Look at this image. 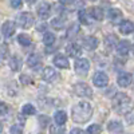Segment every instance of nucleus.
Instances as JSON below:
<instances>
[{
    "mask_svg": "<svg viewBox=\"0 0 134 134\" xmlns=\"http://www.w3.org/2000/svg\"><path fill=\"white\" fill-rule=\"evenodd\" d=\"M91 115H93V107L90 103L85 102V100L76 103L71 110V118L76 124H85L91 118Z\"/></svg>",
    "mask_w": 134,
    "mask_h": 134,
    "instance_id": "1",
    "label": "nucleus"
},
{
    "mask_svg": "<svg viewBox=\"0 0 134 134\" xmlns=\"http://www.w3.org/2000/svg\"><path fill=\"white\" fill-rule=\"evenodd\" d=\"M113 107L119 114H127L133 110V102L129 95L124 93H118L113 98Z\"/></svg>",
    "mask_w": 134,
    "mask_h": 134,
    "instance_id": "2",
    "label": "nucleus"
},
{
    "mask_svg": "<svg viewBox=\"0 0 134 134\" xmlns=\"http://www.w3.org/2000/svg\"><path fill=\"white\" fill-rule=\"evenodd\" d=\"M72 90L74 93L81 97V98H91L93 97V90L91 87L88 86L87 83H83V82H79V83H75L72 86Z\"/></svg>",
    "mask_w": 134,
    "mask_h": 134,
    "instance_id": "3",
    "label": "nucleus"
},
{
    "mask_svg": "<svg viewBox=\"0 0 134 134\" xmlns=\"http://www.w3.org/2000/svg\"><path fill=\"white\" fill-rule=\"evenodd\" d=\"M16 21H18L19 27L26 28V30H27V28H31L34 24H35V19H34L32 14H30V12H21V14L18 16Z\"/></svg>",
    "mask_w": 134,
    "mask_h": 134,
    "instance_id": "4",
    "label": "nucleus"
},
{
    "mask_svg": "<svg viewBox=\"0 0 134 134\" xmlns=\"http://www.w3.org/2000/svg\"><path fill=\"white\" fill-rule=\"evenodd\" d=\"M88 70H90V63H88L87 59L81 58L75 62V72L81 76H86Z\"/></svg>",
    "mask_w": 134,
    "mask_h": 134,
    "instance_id": "5",
    "label": "nucleus"
},
{
    "mask_svg": "<svg viewBox=\"0 0 134 134\" xmlns=\"http://www.w3.org/2000/svg\"><path fill=\"white\" fill-rule=\"evenodd\" d=\"M93 83H94L97 87H105V86H107V83H109V76H107L105 72H102V71H98V72H95L94 76H93Z\"/></svg>",
    "mask_w": 134,
    "mask_h": 134,
    "instance_id": "6",
    "label": "nucleus"
},
{
    "mask_svg": "<svg viewBox=\"0 0 134 134\" xmlns=\"http://www.w3.org/2000/svg\"><path fill=\"white\" fill-rule=\"evenodd\" d=\"M42 78L46 82H54L58 78V72L55 71L54 67H44L42 71Z\"/></svg>",
    "mask_w": 134,
    "mask_h": 134,
    "instance_id": "7",
    "label": "nucleus"
},
{
    "mask_svg": "<svg viewBox=\"0 0 134 134\" xmlns=\"http://www.w3.org/2000/svg\"><path fill=\"white\" fill-rule=\"evenodd\" d=\"M82 46L87 51H93L98 47V39L95 36H86L82 39Z\"/></svg>",
    "mask_w": 134,
    "mask_h": 134,
    "instance_id": "8",
    "label": "nucleus"
},
{
    "mask_svg": "<svg viewBox=\"0 0 134 134\" xmlns=\"http://www.w3.org/2000/svg\"><path fill=\"white\" fill-rule=\"evenodd\" d=\"M15 31H16V26H15L14 21H11V20L4 21V24L2 26V34L5 38H11L15 34Z\"/></svg>",
    "mask_w": 134,
    "mask_h": 134,
    "instance_id": "9",
    "label": "nucleus"
},
{
    "mask_svg": "<svg viewBox=\"0 0 134 134\" xmlns=\"http://www.w3.org/2000/svg\"><path fill=\"white\" fill-rule=\"evenodd\" d=\"M66 52L69 57L78 58V57H81V54H82V47L78 43H70L69 46L66 47Z\"/></svg>",
    "mask_w": 134,
    "mask_h": 134,
    "instance_id": "10",
    "label": "nucleus"
},
{
    "mask_svg": "<svg viewBox=\"0 0 134 134\" xmlns=\"http://www.w3.org/2000/svg\"><path fill=\"white\" fill-rule=\"evenodd\" d=\"M36 11H38V15L40 19H47L50 18V14H51V5L48 3H40Z\"/></svg>",
    "mask_w": 134,
    "mask_h": 134,
    "instance_id": "11",
    "label": "nucleus"
},
{
    "mask_svg": "<svg viewBox=\"0 0 134 134\" xmlns=\"http://www.w3.org/2000/svg\"><path fill=\"white\" fill-rule=\"evenodd\" d=\"M54 64L59 67V69H63V70H67L70 69V63H69V59H67L66 57H63V55L58 54L54 57Z\"/></svg>",
    "mask_w": 134,
    "mask_h": 134,
    "instance_id": "12",
    "label": "nucleus"
},
{
    "mask_svg": "<svg viewBox=\"0 0 134 134\" xmlns=\"http://www.w3.org/2000/svg\"><path fill=\"white\" fill-rule=\"evenodd\" d=\"M117 82H118V85H119L121 87H127V86H130L131 82H133V76H131V74H129V72H121V74L118 75V78H117Z\"/></svg>",
    "mask_w": 134,
    "mask_h": 134,
    "instance_id": "13",
    "label": "nucleus"
},
{
    "mask_svg": "<svg viewBox=\"0 0 134 134\" xmlns=\"http://www.w3.org/2000/svg\"><path fill=\"white\" fill-rule=\"evenodd\" d=\"M134 31V23L130 20H124L119 23V32L124 34V35H129Z\"/></svg>",
    "mask_w": 134,
    "mask_h": 134,
    "instance_id": "14",
    "label": "nucleus"
},
{
    "mask_svg": "<svg viewBox=\"0 0 134 134\" xmlns=\"http://www.w3.org/2000/svg\"><path fill=\"white\" fill-rule=\"evenodd\" d=\"M130 42L129 40H119L118 43H117V51H118V54L119 55H127L129 54V51H130Z\"/></svg>",
    "mask_w": 134,
    "mask_h": 134,
    "instance_id": "15",
    "label": "nucleus"
},
{
    "mask_svg": "<svg viewBox=\"0 0 134 134\" xmlns=\"http://www.w3.org/2000/svg\"><path fill=\"white\" fill-rule=\"evenodd\" d=\"M87 14L90 15V18L94 19V20H102L103 16H105L102 8H99V7H91V8H88L87 9Z\"/></svg>",
    "mask_w": 134,
    "mask_h": 134,
    "instance_id": "16",
    "label": "nucleus"
},
{
    "mask_svg": "<svg viewBox=\"0 0 134 134\" xmlns=\"http://www.w3.org/2000/svg\"><path fill=\"white\" fill-rule=\"evenodd\" d=\"M107 18H109L110 21H113V23H119L121 19H122V12L117 8H111L107 12Z\"/></svg>",
    "mask_w": 134,
    "mask_h": 134,
    "instance_id": "17",
    "label": "nucleus"
},
{
    "mask_svg": "<svg viewBox=\"0 0 134 134\" xmlns=\"http://www.w3.org/2000/svg\"><path fill=\"white\" fill-rule=\"evenodd\" d=\"M107 130L110 133H114V134H119L124 131V126L119 121H110L109 125H107Z\"/></svg>",
    "mask_w": 134,
    "mask_h": 134,
    "instance_id": "18",
    "label": "nucleus"
},
{
    "mask_svg": "<svg viewBox=\"0 0 134 134\" xmlns=\"http://www.w3.org/2000/svg\"><path fill=\"white\" fill-rule=\"evenodd\" d=\"M40 62H42V59H40V57L38 54H31L28 57V59H27L28 66L31 67V69H34V70H36L38 67L40 66Z\"/></svg>",
    "mask_w": 134,
    "mask_h": 134,
    "instance_id": "19",
    "label": "nucleus"
},
{
    "mask_svg": "<svg viewBox=\"0 0 134 134\" xmlns=\"http://www.w3.org/2000/svg\"><path fill=\"white\" fill-rule=\"evenodd\" d=\"M21 66H23V60H21L20 57H18V55H15V57H12L9 59V67L12 71H19L21 69Z\"/></svg>",
    "mask_w": 134,
    "mask_h": 134,
    "instance_id": "20",
    "label": "nucleus"
},
{
    "mask_svg": "<svg viewBox=\"0 0 134 134\" xmlns=\"http://www.w3.org/2000/svg\"><path fill=\"white\" fill-rule=\"evenodd\" d=\"M54 121H55V124L57 125H64L66 124V121H67V114L64 113L63 110H59V111H57L55 113V115H54Z\"/></svg>",
    "mask_w": 134,
    "mask_h": 134,
    "instance_id": "21",
    "label": "nucleus"
},
{
    "mask_svg": "<svg viewBox=\"0 0 134 134\" xmlns=\"http://www.w3.org/2000/svg\"><path fill=\"white\" fill-rule=\"evenodd\" d=\"M88 16L90 15H88L87 11H85V9H79V12H78V19H79L81 24H83V26L90 24V19H88Z\"/></svg>",
    "mask_w": 134,
    "mask_h": 134,
    "instance_id": "22",
    "label": "nucleus"
},
{
    "mask_svg": "<svg viewBox=\"0 0 134 134\" xmlns=\"http://www.w3.org/2000/svg\"><path fill=\"white\" fill-rule=\"evenodd\" d=\"M79 31H81V26L78 24V23H72V24L69 27V30H67V38H74V36H76L78 34H79Z\"/></svg>",
    "mask_w": 134,
    "mask_h": 134,
    "instance_id": "23",
    "label": "nucleus"
},
{
    "mask_svg": "<svg viewBox=\"0 0 134 134\" xmlns=\"http://www.w3.org/2000/svg\"><path fill=\"white\" fill-rule=\"evenodd\" d=\"M51 27L57 31H60L63 27H64V20L62 18H55L51 20Z\"/></svg>",
    "mask_w": 134,
    "mask_h": 134,
    "instance_id": "24",
    "label": "nucleus"
},
{
    "mask_svg": "<svg viewBox=\"0 0 134 134\" xmlns=\"http://www.w3.org/2000/svg\"><path fill=\"white\" fill-rule=\"evenodd\" d=\"M117 43H118V40H117V36H114V35H107L105 38V44L107 46L109 50H111L114 46H117Z\"/></svg>",
    "mask_w": 134,
    "mask_h": 134,
    "instance_id": "25",
    "label": "nucleus"
},
{
    "mask_svg": "<svg viewBox=\"0 0 134 134\" xmlns=\"http://www.w3.org/2000/svg\"><path fill=\"white\" fill-rule=\"evenodd\" d=\"M55 42V35L52 32H44L43 35V43L46 44V46H52Z\"/></svg>",
    "mask_w": 134,
    "mask_h": 134,
    "instance_id": "26",
    "label": "nucleus"
},
{
    "mask_svg": "<svg viewBox=\"0 0 134 134\" xmlns=\"http://www.w3.org/2000/svg\"><path fill=\"white\" fill-rule=\"evenodd\" d=\"M21 113H23L24 115H34L36 113V109L31 103H27V105H24L23 107H21Z\"/></svg>",
    "mask_w": 134,
    "mask_h": 134,
    "instance_id": "27",
    "label": "nucleus"
},
{
    "mask_svg": "<svg viewBox=\"0 0 134 134\" xmlns=\"http://www.w3.org/2000/svg\"><path fill=\"white\" fill-rule=\"evenodd\" d=\"M18 42L21 44V46H30L31 44V39L28 35H26V34H19L18 35Z\"/></svg>",
    "mask_w": 134,
    "mask_h": 134,
    "instance_id": "28",
    "label": "nucleus"
},
{
    "mask_svg": "<svg viewBox=\"0 0 134 134\" xmlns=\"http://www.w3.org/2000/svg\"><path fill=\"white\" fill-rule=\"evenodd\" d=\"M8 54H9L8 44H5V43H2V44H0V58H2V59H5V58H8Z\"/></svg>",
    "mask_w": 134,
    "mask_h": 134,
    "instance_id": "29",
    "label": "nucleus"
},
{
    "mask_svg": "<svg viewBox=\"0 0 134 134\" xmlns=\"http://www.w3.org/2000/svg\"><path fill=\"white\" fill-rule=\"evenodd\" d=\"M100 133H102V127L97 124L90 125L87 127V134H100Z\"/></svg>",
    "mask_w": 134,
    "mask_h": 134,
    "instance_id": "30",
    "label": "nucleus"
},
{
    "mask_svg": "<svg viewBox=\"0 0 134 134\" xmlns=\"http://www.w3.org/2000/svg\"><path fill=\"white\" fill-rule=\"evenodd\" d=\"M39 124L42 127H47L50 125V118L47 115H40L39 117Z\"/></svg>",
    "mask_w": 134,
    "mask_h": 134,
    "instance_id": "31",
    "label": "nucleus"
},
{
    "mask_svg": "<svg viewBox=\"0 0 134 134\" xmlns=\"http://www.w3.org/2000/svg\"><path fill=\"white\" fill-rule=\"evenodd\" d=\"M50 131H51V134H63L64 133V129L60 125H58V126H51L50 127Z\"/></svg>",
    "mask_w": 134,
    "mask_h": 134,
    "instance_id": "32",
    "label": "nucleus"
},
{
    "mask_svg": "<svg viewBox=\"0 0 134 134\" xmlns=\"http://www.w3.org/2000/svg\"><path fill=\"white\" fill-rule=\"evenodd\" d=\"M9 131H11V134H23V129H21V126H19V125L11 126Z\"/></svg>",
    "mask_w": 134,
    "mask_h": 134,
    "instance_id": "33",
    "label": "nucleus"
},
{
    "mask_svg": "<svg viewBox=\"0 0 134 134\" xmlns=\"http://www.w3.org/2000/svg\"><path fill=\"white\" fill-rule=\"evenodd\" d=\"M8 113V107L4 102H0V115H5Z\"/></svg>",
    "mask_w": 134,
    "mask_h": 134,
    "instance_id": "34",
    "label": "nucleus"
},
{
    "mask_svg": "<svg viewBox=\"0 0 134 134\" xmlns=\"http://www.w3.org/2000/svg\"><path fill=\"white\" fill-rule=\"evenodd\" d=\"M9 2H11V7L12 8H20L21 5H23L21 0H9Z\"/></svg>",
    "mask_w": 134,
    "mask_h": 134,
    "instance_id": "35",
    "label": "nucleus"
},
{
    "mask_svg": "<svg viewBox=\"0 0 134 134\" xmlns=\"http://www.w3.org/2000/svg\"><path fill=\"white\" fill-rule=\"evenodd\" d=\"M20 82H21V83H24V85H28V83H31V79H30L27 75L23 74V75L20 76Z\"/></svg>",
    "mask_w": 134,
    "mask_h": 134,
    "instance_id": "36",
    "label": "nucleus"
},
{
    "mask_svg": "<svg viewBox=\"0 0 134 134\" xmlns=\"http://www.w3.org/2000/svg\"><path fill=\"white\" fill-rule=\"evenodd\" d=\"M62 5H72V3H75V0H59Z\"/></svg>",
    "mask_w": 134,
    "mask_h": 134,
    "instance_id": "37",
    "label": "nucleus"
},
{
    "mask_svg": "<svg viewBox=\"0 0 134 134\" xmlns=\"http://www.w3.org/2000/svg\"><path fill=\"white\" fill-rule=\"evenodd\" d=\"M71 134H85V131H83L82 129H76V127H75V129L71 130Z\"/></svg>",
    "mask_w": 134,
    "mask_h": 134,
    "instance_id": "38",
    "label": "nucleus"
},
{
    "mask_svg": "<svg viewBox=\"0 0 134 134\" xmlns=\"http://www.w3.org/2000/svg\"><path fill=\"white\" fill-rule=\"evenodd\" d=\"M35 2H36V0H26V3H28V4H34Z\"/></svg>",
    "mask_w": 134,
    "mask_h": 134,
    "instance_id": "39",
    "label": "nucleus"
},
{
    "mask_svg": "<svg viewBox=\"0 0 134 134\" xmlns=\"http://www.w3.org/2000/svg\"><path fill=\"white\" fill-rule=\"evenodd\" d=\"M2 131H3V124L0 122V133H2Z\"/></svg>",
    "mask_w": 134,
    "mask_h": 134,
    "instance_id": "40",
    "label": "nucleus"
},
{
    "mask_svg": "<svg viewBox=\"0 0 134 134\" xmlns=\"http://www.w3.org/2000/svg\"><path fill=\"white\" fill-rule=\"evenodd\" d=\"M131 50H133V52H134V46H133V47H131Z\"/></svg>",
    "mask_w": 134,
    "mask_h": 134,
    "instance_id": "41",
    "label": "nucleus"
},
{
    "mask_svg": "<svg viewBox=\"0 0 134 134\" xmlns=\"http://www.w3.org/2000/svg\"><path fill=\"white\" fill-rule=\"evenodd\" d=\"M39 134H43V133H39Z\"/></svg>",
    "mask_w": 134,
    "mask_h": 134,
    "instance_id": "42",
    "label": "nucleus"
},
{
    "mask_svg": "<svg viewBox=\"0 0 134 134\" xmlns=\"http://www.w3.org/2000/svg\"><path fill=\"white\" fill-rule=\"evenodd\" d=\"M93 2H94V0H93Z\"/></svg>",
    "mask_w": 134,
    "mask_h": 134,
    "instance_id": "43",
    "label": "nucleus"
}]
</instances>
